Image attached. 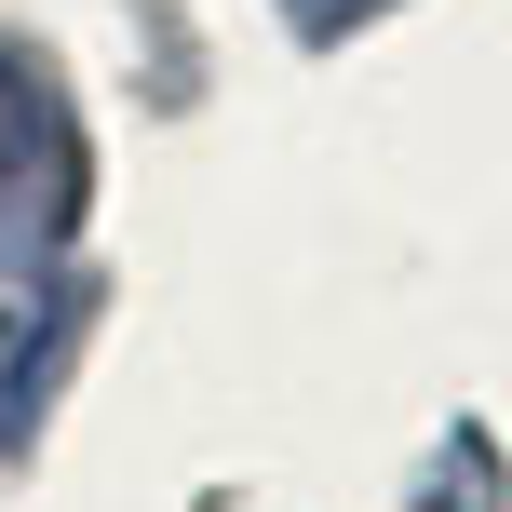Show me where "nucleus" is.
I'll return each mask as SVG.
<instances>
[{"label": "nucleus", "mask_w": 512, "mask_h": 512, "mask_svg": "<svg viewBox=\"0 0 512 512\" xmlns=\"http://www.w3.org/2000/svg\"><path fill=\"white\" fill-rule=\"evenodd\" d=\"M41 351H54V270H41V243H27V230H0V432H27Z\"/></svg>", "instance_id": "obj_1"}]
</instances>
